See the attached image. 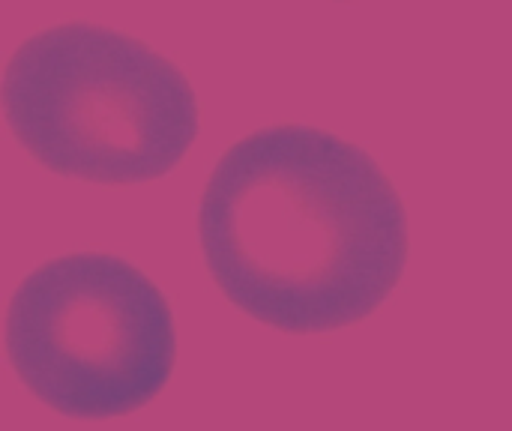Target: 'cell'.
Masks as SVG:
<instances>
[{
  "instance_id": "obj_1",
  "label": "cell",
  "mask_w": 512,
  "mask_h": 431,
  "mask_svg": "<svg viewBox=\"0 0 512 431\" xmlns=\"http://www.w3.org/2000/svg\"><path fill=\"white\" fill-rule=\"evenodd\" d=\"M219 294L291 336L375 315L408 264V213L384 168L333 132L276 123L234 141L198 201Z\"/></svg>"
},
{
  "instance_id": "obj_2",
  "label": "cell",
  "mask_w": 512,
  "mask_h": 431,
  "mask_svg": "<svg viewBox=\"0 0 512 431\" xmlns=\"http://www.w3.org/2000/svg\"><path fill=\"white\" fill-rule=\"evenodd\" d=\"M3 114L42 168L99 186L165 177L201 129L198 96L174 60L90 21L45 27L12 51Z\"/></svg>"
},
{
  "instance_id": "obj_3",
  "label": "cell",
  "mask_w": 512,
  "mask_h": 431,
  "mask_svg": "<svg viewBox=\"0 0 512 431\" xmlns=\"http://www.w3.org/2000/svg\"><path fill=\"white\" fill-rule=\"evenodd\" d=\"M6 357L54 414L129 417L147 408L177 363L168 297L108 252H72L27 273L6 306Z\"/></svg>"
}]
</instances>
